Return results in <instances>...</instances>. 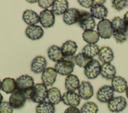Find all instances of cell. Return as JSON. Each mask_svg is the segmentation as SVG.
I'll list each match as a JSON object with an SVG mask.
<instances>
[{
    "label": "cell",
    "mask_w": 128,
    "mask_h": 113,
    "mask_svg": "<svg viewBox=\"0 0 128 113\" xmlns=\"http://www.w3.org/2000/svg\"><path fill=\"white\" fill-rule=\"evenodd\" d=\"M16 90L22 92L26 99H28L31 90L34 86L33 78L28 75H22L16 80Z\"/></svg>",
    "instance_id": "obj_1"
},
{
    "label": "cell",
    "mask_w": 128,
    "mask_h": 113,
    "mask_svg": "<svg viewBox=\"0 0 128 113\" xmlns=\"http://www.w3.org/2000/svg\"><path fill=\"white\" fill-rule=\"evenodd\" d=\"M48 91L47 86L43 83L36 84L31 90L28 100L36 103H42L47 99Z\"/></svg>",
    "instance_id": "obj_2"
},
{
    "label": "cell",
    "mask_w": 128,
    "mask_h": 113,
    "mask_svg": "<svg viewBox=\"0 0 128 113\" xmlns=\"http://www.w3.org/2000/svg\"><path fill=\"white\" fill-rule=\"evenodd\" d=\"M74 57L71 59L63 58L60 61L56 62L54 65V68L58 74L63 76H68L72 74L75 66L74 62Z\"/></svg>",
    "instance_id": "obj_3"
},
{
    "label": "cell",
    "mask_w": 128,
    "mask_h": 113,
    "mask_svg": "<svg viewBox=\"0 0 128 113\" xmlns=\"http://www.w3.org/2000/svg\"><path fill=\"white\" fill-rule=\"evenodd\" d=\"M77 22L84 31L94 30L96 26L94 18L92 16L90 13L84 10H80Z\"/></svg>",
    "instance_id": "obj_4"
},
{
    "label": "cell",
    "mask_w": 128,
    "mask_h": 113,
    "mask_svg": "<svg viewBox=\"0 0 128 113\" xmlns=\"http://www.w3.org/2000/svg\"><path fill=\"white\" fill-rule=\"evenodd\" d=\"M101 65L96 59H92L84 67V74L88 79H94L100 74Z\"/></svg>",
    "instance_id": "obj_5"
},
{
    "label": "cell",
    "mask_w": 128,
    "mask_h": 113,
    "mask_svg": "<svg viewBox=\"0 0 128 113\" xmlns=\"http://www.w3.org/2000/svg\"><path fill=\"white\" fill-rule=\"evenodd\" d=\"M96 29L100 37L102 39H109L112 35V22L108 19L100 20L97 25Z\"/></svg>",
    "instance_id": "obj_6"
},
{
    "label": "cell",
    "mask_w": 128,
    "mask_h": 113,
    "mask_svg": "<svg viewBox=\"0 0 128 113\" xmlns=\"http://www.w3.org/2000/svg\"><path fill=\"white\" fill-rule=\"evenodd\" d=\"M126 99L122 96L114 97L108 103V108L112 113H120L124 111L127 106Z\"/></svg>",
    "instance_id": "obj_7"
},
{
    "label": "cell",
    "mask_w": 128,
    "mask_h": 113,
    "mask_svg": "<svg viewBox=\"0 0 128 113\" xmlns=\"http://www.w3.org/2000/svg\"><path fill=\"white\" fill-rule=\"evenodd\" d=\"M114 92L111 86L104 85L97 91L96 98L100 103H108L114 97Z\"/></svg>",
    "instance_id": "obj_8"
},
{
    "label": "cell",
    "mask_w": 128,
    "mask_h": 113,
    "mask_svg": "<svg viewBox=\"0 0 128 113\" xmlns=\"http://www.w3.org/2000/svg\"><path fill=\"white\" fill-rule=\"evenodd\" d=\"M26 100V98L24 94L16 90L10 96L8 102L13 109H20L24 106Z\"/></svg>",
    "instance_id": "obj_9"
},
{
    "label": "cell",
    "mask_w": 128,
    "mask_h": 113,
    "mask_svg": "<svg viewBox=\"0 0 128 113\" xmlns=\"http://www.w3.org/2000/svg\"><path fill=\"white\" fill-rule=\"evenodd\" d=\"M39 22L44 28H50L55 22V16L52 10L48 9L42 10L39 15Z\"/></svg>",
    "instance_id": "obj_10"
},
{
    "label": "cell",
    "mask_w": 128,
    "mask_h": 113,
    "mask_svg": "<svg viewBox=\"0 0 128 113\" xmlns=\"http://www.w3.org/2000/svg\"><path fill=\"white\" fill-rule=\"evenodd\" d=\"M78 90V95L80 99L85 100L90 99L94 94L93 86L88 81H82Z\"/></svg>",
    "instance_id": "obj_11"
},
{
    "label": "cell",
    "mask_w": 128,
    "mask_h": 113,
    "mask_svg": "<svg viewBox=\"0 0 128 113\" xmlns=\"http://www.w3.org/2000/svg\"><path fill=\"white\" fill-rule=\"evenodd\" d=\"M58 73L53 67L46 68L42 73L41 79L46 86H52L55 83Z\"/></svg>",
    "instance_id": "obj_12"
},
{
    "label": "cell",
    "mask_w": 128,
    "mask_h": 113,
    "mask_svg": "<svg viewBox=\"0 0 128 113\" xmlns=\"http://www.w3.org/2000/svg\"><path fill=\"white\" fill-rule=\"evenodd\" d=\"M62 101L66 106L77 107L80 104V98L75 92L67 91L63 94Z\"/></svg>",
    "instance_id": "obj_13"
},
{
    "label": "cell",
    "mask_w": 128,
    "mask_h": 113,
    "mask_svg": "<svg viewBox=\"0 0 128 113\" xmlns=\"http://www.w3.org/2000/svg\"><path fill=\"white\" fill-rule=\"evenodd\" d=\"M78 49L76 42L69 40L64 42L61 47L64 58L71 59L74 56Z\"/></svg>",
    "instance_id": "obj_14"
},
{
    "label": "cell",
    "mask_w": 128,
    "mask_h": 113,
    "mask_svg": "<svg viewBox=\"0 0 128 113\" xmlns=\"http://www.w3.org/2000/svg\"><path fill=\"white\" fill-rule=\"evenodd\" d=\"M47 61L45 57L42 56H37L32 61L30 65L31 71L36 74L42 73L46 69Z\"/></svg>",
    "instance_id": "obj_15"
},
{
    "label": "cell",
    "mask_w": 128,
    "mask_h": 113,
    "mask_svg": "<svg viewBox=\"0 0 128 113\" xmlns=\"http://www.w3.org/2000/svg\"><path fill=\"white\" fill-rule=\"evenodd\" d=\"M25 33L29 39L36 40L40 39L43 36L44 31L42 27L39 25H28L26 29Z\"/></svg>",
    "instance_id": "obj_16"
},
{
    "label": "cell",
    "mask_w": 128,
    "mask_h": 113,
    "mask_svg": "<svg viewBox=\"0 0 128 113\" xmlns=\"http://www.w3.org/2000/svg\"><path fill=\"white\" fill-rule=\"evenodd\" d=\"M90 12L94 18L101 20L104 19L108 13L107 8L104 5L98 3H94L90 7Z\"/></svg>",
    "instance_id": "obj_17"
},
{
    "label": "cell",
    "mask_w": 128,
    "mask_h": 113,
    "mask_svg": "<svg viewBox=\"0 0 128 113\" xmlns=\"http://www.w3.org/2000/svg\"><path fill=\"white\" fill-rule=\"evenodd\" d=\"M111 87L114 92L122 93L126 91L128 87L126 80L121 76H115L111 81Z\"/></svg>",
    "instance_id": "obj_18"
},
{
    "label": "cell",
    "mask_w": 128,
    "mask_h": 113,
    "mask_svg": "<svg viewBox=\"0 0 128 113\" xmlns=\"http://www.w3.org/2000/svg\"><path fill=\"white\" fill-rule=\"evenodd\" d=\"M80 10L76 8H68L63 15V21L67 25H72L78 21Z\"/></svg>",
    "instance_id": "obj_19"
},
{
    "label": "cell",
    "mask_w": 128,
    "mask_h": 113,
    "mask_svg": "<svg viewBox=\"0 0 128 113\" xmlns=\"http://www.w3.org/2000/svg\"><path fill=\"white\" fill-rule=\"evenodd\" d=\"M98 55L100 60L103 63H110L114 58L112 49L108 46L100 48Z\"/></svg>",
    "instance_id": "obj_20"
},
{
    "label": "cell",
    "mask_w": 128,
    "mask_h": 113,
    "mask_svg": "<svg viewBox=\"0 0 128 113\" xmlns=\"http://www.w3.org/2000/svg\"><path fill=\"white\" fill-rule=\"evenodd\" d=\"M100 74L106 80H112L116 75V69L110 63H103L101 65Z\"/></svg>",
    "instance_id": "obj_21"
},
{
    "label": "cell",
    "mask_w": 128,
    "mask_h": 113,
    "mask_svg": "<svg viewBox=\"0 0 128 113\" xmlns=\"http://www.w3.org/2000/svg\"><path fill=\"white\" fill-rule=\"evenodd\" d=\"M80 85V80L77 76L70 74L66 77L64 81V86L68 91L75 92V91L78 89Z\"/></svg>",
    "instance_id": "obj_22"
},
{
    "label": "cell",
    "mask_w": 128,
    "mask_h": 113,
    "mask_svg": "<svg viewBox=\"0 0 128 113\" xmlns=\"http://www.w3.org/2000/svg\"><path fill=\"white\" fill-rule=\"evenodd\" d=\"M52 7V11L54 14H64L68 9V2L66 0H56Z\"/></svg>",
    "instance_id": "obj_23"
},
{
    "label": "cell",
    "mask_w": 128,
    "mask_h": 113,
    "mask_svg": "<svg viewBox=\"0 0 128 113\" xmlns=\"http://www.w3.org/2000/svg\"><path fill=\"white\" fill-rule=\"evenodd\" d=\"M22 18L24 22L28 25H36L39 22V15L30 9L26 10L23 13Z\"/></svg>",
    "instance_id": "obj_24"
},
{
    "label": "cell",
    "mask_w": 128,
    "mask_h": 113,
    "mask_svg": "<svg viewBox=\"0 0 128 113\" xmlns=\"http://www.w3.org/2000/svg\"><path fill=\"white\" fill-rule=\"evenodd\" d=\"M62 96L59 89L56 87H52L48 90L47 99L48 102L54 105L59 104L62 101Z\"/></svg>",
    "instance_id": "obj_25"
},
{
    "label": "cell",
    "mask_w": 128,
    "mask_h": 113,
    "mask_svg": "<svg viewBox=\"0 0 128 113\" xmlns=\"http://www.w3.org/2000/svg\"><path fill=\"white\" fill-rule=\"evenodd\" d=\"M48 56L51 60L55 62H58L64 58L61 48L55 45H52L48 48Z\"/></svg>",
    "instance_id": "obj_26"
},
{
    "label": "cell",
    "mask_w": 128,
    "mask_h": 113,
    "mask_svg": "<svg viewBox=\"0 0 128 113\" xmlns=\"http://www.w3.org/2000/svg\"><path fill=\"white\" fill-rule=\"evenodd\" d=\"M2 90L7 94H12L16 90V80L12 78H6L2 83Z\"/></svg>",
    "instance_id": "obj_27"
},
{
    "label": "cell",
    "mask_w": 128,
    "mask_h": 113,
    "mask_svg": "<svg viewBox=\"0 0 128 113\" xmlns=\"http://www.w3.org/2000/svg\"><path fill=\"white\" fill-rule=\"evenodd\" d=\"M84 40L88 44H96L100 39L97 31L94 30H84L82 34Z\"/></svg>",
    "instance_id": "obj_28"
},
{
    "label": "cell",
    "mask_w": 128,
    "mask_h": 113,
    "mask_svg": "<svg viewBox=\"0 0 128 113\" xmlns=\"http://www.w3.org/2000/svg\"><path fill=\"white\" fill-rule=\"evenodd\" d=\"M99 50L98 46L96 44H88L82 48V53L87 57L93 59L98 55Z\"/></svg>",
    "instance_id": "obj_29"
},
{
    "label": "cell",
    "mask_w": 128,
    "mask_h": 113,
    "mask_svg": "<svg viewBox=\"0 0 128 113\" xmlns=\"http://www.w3.org/2000/svg\"><path fill=\"white\" fill-rule=\"evenodd\" d=\"M55 111L54 105L46 101L38 104L36 108V113H54Z\"/></svg>",
    "instance_id": "obj_30"
},
{
    "label": "cell",
    "mask_w": 128,
    "mask_h": 113,
    "mask_svg": "<svg viewBox=\"0 0 128 113\" xmlns=\"http://www.w3.org/2000/svg\"><path fill=\"white\" fill-rule=\"evenodd\" d=\"M112 22V26L113 31H125L126 30V26L123 18L117 16L114 17Z\"/></svg>",
    "instance_id": "obj_31"
},
{
    "label": "cell",
    "mask_w": 128,
    "mask_h": 113,
    "mask_svg": "<svg viewBox=\"0 0 128 113\" xmlns=\"http://www.w3.org/2000/svg\"><path fill=\"white\" fill-rule=\"evenodd\" d=\"M98 105L92 102L85 103L80 109V113H98Z\"/></svg>",
    "instance_id": "obj_32"
},
{
    "label": "cell",
    "mask_w": 128,
    "mask_h": 113,
    "mask_svg": "<svg viewBox=\"0 0 128 113\" xmlns=\"http://www.w3.org/2000/svg\"><path fill=\"white\" fill-rule=\"evenodd\" d=\"M92 59L87 57L82 53H79L74 57V62L75 65L80 67L84 68L86 65Z\"/></svg>",
    "instance_id": "obj_33"
},
{
    "label": "cell",
    "mask_w": 128,
    "mask_h": 113,
    "mask_svg": "<svg viewBox=\"0 0 128 113\" xmlns=\"http://www.w3.org/2000/svg\"><path fill=\"white\" fill-rule=\"evenodd\" d=\"M112 36H114L117 43H122L125 42L128 39V32L115 31H113Z\"/></svg>",
    "instance_id": "obj_34"
},
{
    "label": "cell",
    "mask_w": 128,
    "mask_h": 113,
    "mask_svg": "<svg viewBox=\"0 0 128 113\" xmlns=\"http://www.w3.org/2000/svg\"><path fill=\"white\" fill-rule=\"evenodd\" d=\"M128 1L126 0H114L112 1V6L118 11H121L128 5Z\"/></svg>",
    "instance_id": "obj_35"
},
{
    "label": "cell",
    "mask_w": 128,
    "mask_h": 113,
    "mask_svg": "<svg viewBox=\"0 0 128 113\" xmlns=\"http://www.w3.org/2000/svg\"><path fill=\"white\" fill-rule=\"evenodd\" d=\"M13 109L8 102L2 101L0 104V113H13Z\"/></svg>",
    "instance_id": "obj_36"
},
{
    "label": "cell",
    "mask_w": 128,
    "mask_h": 113,
    "mask_svg": "<svg viewBox=\"0 0 128 113\" xmlns=\"http://www.w3.org/2000/svg\"><path fill=\"white\" fill-rule=\"evenodd\" d=\"M54 0H40L38 1L39 6L44 9H46L52 6Z\"/></svg>",
    "instance_id": "obj_37"
},
{
    "label": "cell",
    "mask_w": 128,
    "mask_h": 113,
    "mask_svg": "<svg viewBox=\"0 0 128 113\" xmlns=\"http://www.w3.org/2000/svg\"><path fill=\"white\" fill-rule=\"evenodd\" d=\"M78 2L82 6L86 8L91 7L94 4L93 0H78Z\"/></svg>",
    "instance_id": "obj_38"
},
{
    "label": "cell",
    "mask_w": 128,
    "mask_h": 113,
    "mask_svg": "<svg viewBox=\"0 0 128 113\" xmlns=\"http://www.w3.org/2000/svg\"><path fill=\"white\" fill-rule=\"evenodd\" d=\"M64 113H80V112L76 107H69L65 110Z\"/></svg>",
    "instance_id": "obj_39"
},
{
    "label": "cell",
    "mask_w": 128,
    "mask_h": 113,
    "mask_svg": "<svg viewBox=\"0 0 128 113\" xmlns=\"http://www.w3.org/2000/svg\"><path fill=\"white\" fill-rule=\"evenodd\" d=\"M123 19L124 21L126 28V30L128 32V11H127L124 15Z\"/></svg>",
    "instance_id": "obj_40"
},
{
    "label": "cell",
    "mask_w": 128,
    "mask_h": 113,
    "mask_svg": "<svg viewBox=\"0 0 128 113\" xmlns=\"http://www.w3.org/2000/svg\"><path fill=\"white\" fill-rule=\"evenodd\" d=\"M106 2V0H94V3H98L103 4L104 3Z\"/></svg>",
    "instance_id": "obj_41"
},
{
    "label": "cell",
    "mask_w": 128,
    "mask_h": 113,
    "mask_svg": "<svg viewBox=\"0 0 128 113\" xmlns=\"http://www.w3.org/2000/svg\"><path fill=\"white\" fill-rule=\"evenodd\" d=\"M3 100V96L1 94V93H0V104L2 103Z\"/></svg>",
    "instance_id": "obj_42"
},
{
    "label": "cell",
    "mask_w": 128,
    "mask_h": 113,
    "mask_svg": "<svg viewBox=\"0 0 128 113\" xmlns=\"http://www.w3.org/2000/svg\"><path fill=\"white\" fill-rule=\"evenodd\" d=\"M125 92H126V98L128 99V87H127V88H126V90Z\"/></svg>",
    "instance_id": "obj_43"
},
{
    "label": "cell",
    "mask_w": 128,
    "mask_h": 113,
    "mask_svg": "<svg viewBox=\"0 0 128 113\" xmlns=\"http://www.w3.org/2000/svg\"><path fill=\"white\" fill-rule=\"evenodd\" d=\"M2 82H1V81L0 80V90L2 89Z\"/></svg>",
    "instance_id": "obj_44"
}]
</instances>
